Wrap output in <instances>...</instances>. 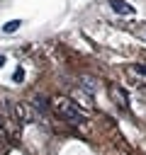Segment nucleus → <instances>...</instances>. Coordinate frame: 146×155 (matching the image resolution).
<instances>
[{
	"label": "nucleus",
	"mask_w": 146,
	"mask_h": 155,
	"mask_svg": "<svg viewBox=\"0 0 146 155\" xmlns=\"http://www.w3.org/2000/svg\"><path fill=\"white\" fill-rule=\"evenodd\" d=\"M51 109H54L56 116H61V119L68 121V124H75V126L83 124V111H80V109L73 104V99H68V97H56V99L51 102Z\"/></svg>",
	"instance_id": "obj_1"
},
{
	"label": "nucleus",
	"mask_w": 146,
	"mask_h": 155,
	"mask_svg": "<svg viewBox=\"0 0 146 155\" xmlns=\"http://www.w3.org/2000/svg\"><path fill=\"white\" fill-rule=\"evenodd\" d=\"M22 75H24V70H22V68H17V70H15V82H19V80H22Z\"/></svg>",
	"instance_id": "obj_4"
},
{
	"label": "nucleus",
	"mask_w": 146,
	"mask_h": 155,
	"mask_svg": "<svg viewBox=\"0 0 146 155\" xmlns=\"http://www.w3.org/2000/svg\"><path fill=\"white\" fill-rule=\"evenodd\" d=\"M109 5H112V10H114V12H119V15H134V7H131V5H127V2H122V0H112Z\"/></svg>",
	"instance_id": "obj_2"
},
{
	"label": "nucleus",
	"mask_w": 146,
	"mask_h": 155,
	"mask_svg": "<svg viewBox=\"0 0 146 155\" xmlns=\"http://www.w3.org/2000/svg\"><path fill=\"white\" fill-rule=\"evenodd\" d=\"M19 24H22L19 19H15V22H7V24L2 27V31H5V34H12V31H17V29H19Z\"/></svg>",
	"instance_id": "obj_3"
},
{
	"label": "nucleus",
	"mask_w": 146,
	"mask_h": 155,
	"mask_svg": "<svg viewBox=\"0 0 146 155\" xmlns=\"http://www.w3.org/2000/svg\"><path fill=\"white\" fill-rule=\"evenodd\" d=\"M2 63H5V56H0V65H2Z\"/></svg>",
	"instance_id": "obj_6"
},
{
	"label": "nucleus",
	"mask_w": 146,
	"mask_h": 155,
	"mask_svg": "<svg viewBox=\"0 0 146 155\" xmlns=\"http://www.w3.org/2000/svg\"><path fill=\"white\" fill-rule=\"evenodd\" d=\"M134 70H136L139 75H146V65H134Z\"/></svg>",
	"instance_id": "obj_5"
}]
</instances>
